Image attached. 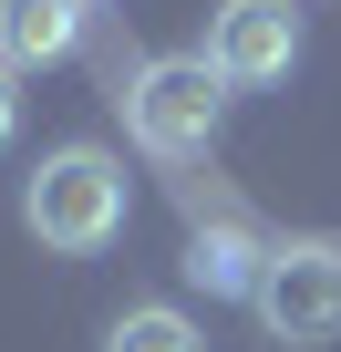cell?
Here are the masks:
<instances>
[{"mask_svg":"<svg viewBox=\"0 0 341 352\" xmlns=\"http://www.w3.org/2000/svg\"><path fill=\"white\" fill-rule=\"evenodd\" d=\"M259 270H269V249H259L248 228H228V218L187 228V280H197L207 300H248V290H259Z\"/></svg>","mask_w":341,"mask_h":352,"instance_id":"8992f818","label":"cell"},{"mask_svg":"<svg viewBox=\"0 0 341 352\" xmlns=\"http://www.w3.org/2000/svg\"><path fill=\"white\" fill-rule=\"evenodd\" d=\"M248 311L269 321V342H331V331H341V249H320V239L269 249Z\"/></svg>","mask_w":341,"mask_h":352,"instance_id":"3957f363","label":"cell"},{"mask_svg":"<svg viewBox=\"0 0 341 352\" xmlns=\"http://www.w3.org/2000/svg\"><path fill=\"white\" fill-rule=\"evenodd\" d=\"M207 63H217L228 94L290 83V63H300V11H290V0H228L217 32H207Z\"/></svg>","mask_w":341,"mask_h":352,"instance_id":"277c9868","label":"cell"},{"mask_svg":"<svg viewBox=\"0 0 341 352\" xmlns=\"http://www.w3.org/2000/svg\"><path fill=\"white\" fill-rule=\"evenodd\" d=\"M104 352H197V321L165 311V300H134V311L104 331Z\"/></svg>","mask_w":341,"mask_h":352,"instance_id":"52a82bcc","label":"cell"},{"mask_svg":"<svg viewBox=\"0 0 341 352\" xmlns=\"http://www.w3.org/2000/svg\"><path fill=\"white\" fill-rule=\"evenodd\" d=\"M21 135V94H11V63H0V145Z\"/></svg>","mask_w":341,"mask_h":352,"instance_id":"ba28073f","label":"cell"},{"mask_svg":"<svg viewBox=\"0 0 341 352\" xmlns=\"http://www.w3.org/2000/svg\"><path fill=\"white\" fill-rule=\"evenodd\" d=\"M83 42V0H0V63L11 73H42Z\"/></svg>","mask_w":341,"mask_h":352,"instance_id":"5b68a950","label":"cell"},{"mask_svg":"<svg viewBox=\"0 0 341 352\" xmlns=\"http://www.w3.org/2000/svg\"><path fill=\"white\" fill-rule=\"evenodd\" d=\"M114 104H124V135H134L145 155L187 166V155H207V145H217L228 83H217V63H207V52H165V63H145Z\"/></svg>","mask_w":341,"mask_h":352,"instance_id":"7a4b0ae2","label":"cell"},{"mask_svg":"<svg viewBox=\"0 0 341 352\" xmlns=\"http://www.w3.org/2000/svg\"><path fill=\"white\" fill-rule=\"evenodd\" d=\"M21 218H32V239L62 249V259L114 249V239H124V166H114L104 145H62V155H42L32 187H21Z\"/></svg>","mask_w":341,"mask_h":352,"instance_id":"6da1fadb","label":"cell"}]
</instances>
